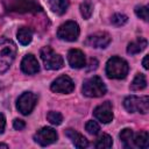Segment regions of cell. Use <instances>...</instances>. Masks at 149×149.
I'll use <instances>...</instances> for the list:
<instances>
[{"instance_id":"12","label":"cell","mask_w":149,"mask_h":149,"mask_svg":"<svg viewBox=\"0 0 149 149\" xmlns=\"http://www.w3.org/2000/svg\"><path fill=\"white\" fill-rule=\"evenodd\" d=\"M94 116L102 123H108L113 120V107L109 101H105L97 106L93 111Z\"/></svg>"},{"instance_id":"29","label":"cell","mask_w":149,"mask_h":149,"mask_svg":"<svg viewBox=\"0 0 149 149\" xmlns=\"http://www.w3.org/2000/svg\"><path fill=\"white\" fill-rule=\"evenodd\" d=\"M97 68H98V61L95 58H91L90 63H88V68L86 70L87 71H92V70H95Z\"/></svg>"},{"instance_id":"27","label":"cell","mask_w":149,"mask_h":149,"mask_svg":"<svg viewBox=\"0 0 149 149\" xmlns=\"http://www.w3.org/2000/svg\"><path fill=\"white\" fill-rule=\"evenodd\" d=\"M135 14L143 21H148V7L147 6H136Z\"/></svg>"},{"instance_id":"30","label":"cell","mask_w":149,"mask_h":149,"mask_svg":"<svg viewBox=\"0 0 149 149\" xmlns=\"http://www.w3.org/2000/svg\"><path fill=\"white\" fill-rule=\"evenodd\" d=\"M5 126H6V119H5L3 114L0 113V134L3 133V130H5Z\"/></svg>"},{"instance_id":"17","label":"cell","mask_w":149,"mask_h":149,"mask_svg":"<svg viewBox=\"0 0 149 149\" xmlns=\"http://www.w3.org/2000/svg\"><path fill=\"white\" fill-rule=\"evenodd\" d=\"M16 37L22 45H28L33 40V31L28 27H21L16 33Z\"/></svg>"},{"instance_id":"6","label":"cell","mask_w":149,"mask_h":149,"mask_svg":"<svg viewBox=\"0 0 149 149\" xmlns=\"http://www.w3.org/2000/svg\"><path fill=\"white\" fill-rule=\"evenodd\" d=\"M79 26L77 22L74 21H66L65 23L61 24L58 30H57V36L61 40L64 41H69V42H73L78 38L79 36Z\"/></svg>"},{"instance_id":"18","label":"cell","mask_w":149,"mask_h":149,"mask_svg":"<svg viewBox=\"0 0 149 149\" xmlns=\"http://www.w3.org/2000/svg\"><path fill=\"white\" fill-rule=\"evenodd\" d=\"M49 6L54 13L62 15L69 7V0H49Z\"/></svg>"},{"instance_id":"31","label":"cell","mask_w":149,"mask_h":149,"mask_svg":"<svg viewBox=\"0 0 149 149\" xmlns=\"http://www.w3.org/2000/svg\"><path fill=\"white\" fill-rule=\"evenodd\" d=\"M148 55L147 56H144V58H143V61H142V64H143V68L146 69V70H148L149 69V66H148Z\"/></svg>"},{"instance_id":"24","label":"cell","mask_w":149,"mask_h":149,"mask_svg":"<svg viewBox=\"0 0 149 149\" xmlns=\"http://www.w3.org/2000/svg\"><path fill=\"white\" fill-rule=\"evenodd\" d=\"M47 119L50 123L52 125H61L62 121H63V116L59 112H55V111H50L48 114H47Z\"/></svg>"},{"instance_id":"21","label":"cell","mask_w":149,"mask_h":149,"mask_svg":"<svg viewBox=\"0 0 149 149\" xmlns=\"http://www.w3.org/2000/svg\"><path fill=\"white\" fill-rule=\"evenodd\" d=\"M113 144V141H112V137L107 134H102L101 136H99V139L95 141L94 143V147L97 149H107V148H111Z\"/></svg>"},{"instance_id":"26","label":"cell","mask_w":149,"mask_h":149,"mask_svg":"<svg viewBox=\"0 0 149 149\" xmlns=\"http://www.w3.org/2000/svg\"><path fill=\"white\" fill-rule=\"evenodd\" d=\"M85 129L87 130V133H90V134H92V135H95V134L99 133L100 127H99V125H98L95 121L88 120V121L86 122V125H85Z\"/></svg>"},{"instance_id":"13","label":"cell","mask_w":149,"mask_h":149,"mask_svg":"<svg viewBox=\"0 0 149 149\" xmlns=\"http://www.w3.org/2000/svg\"><path fill=\"white\" fill-rule=\"evenodd\" d=\"M21 70H22V72H24L27 74H34L40 71L38 62L34 55L28 54L23 57V59L21 62Z\"/></svg>"},{"instance_id":"7","label":"cell","mask_w":149,"mask_h":149,"mask_svg":"<svg viewBox=\"0 0 149 149\" xmlns=\"http://www.w3.org/2000/svg\"><path fill=\"white\" fill-rule=\"evenodd\" d=\"M36 104H37V95L33 92H24L19 97L16 107L20 113H22L23 115H28L33 112Z\"/></svg>"},{"instance_id":"10","label":"cell","mask_w":149,"mask_h":149,"mask_svg":"<svg viewBox=\"0 0 149 149\" xmlns=\"http://www.w3.org/2000/svg\"><path fill=\"white\" fill-rule=\"evenodd\" d=\"M111 36L106 31H98L88 35L85 40V44L91 48H106L111 43Z\"/></svg>"},{"instance_id":"32","label":"cell","mask_w":149,"mask_h":149,"mask_svg":"<svg viewBox=\"0 0 149 149\" xmlns=\"http://www.w3.org/2000/svg\"><path fill=\"white\" fill-rule=\"evenodd\" d=\"M0 147H2V148H8V146H6V144H0Z\"/></svg>"},{"instance_id":"8","label":"cell","mask_w":149,"mask_h":149,"mask_svg":"<svg viewBox=\"0 0 149 149\" xmlns=\"http://www.w3.org/2000/svg\"><path fill=\"white\" fill-rule=\"evenodd\" d=\"M8 9L16 13H30L41 10V6L36 2V0H12Z\"/></svg>"},{"instance_id":"1","label":"cell","mask_w":149,"mask_h":149,"mask_svg":"<svg viewBox=\"0 0 149 149\" xmlns=\"http://www.w3.org/2000/svg\"><path fill=\"white\" fill-rule=\"evenodd\" d=\"M16 55V45L6 37H0V73L6 72Z\"/></svg>"},{"instance_id":"25","label":"cell","mask_w":149,"mask_h":149,"mask_svg":"<svg viewBox=\"0 0 149 149\" xmlns=\"http://www.w3.org/2000/svg\"><path fill=\"white\" fill-rule=\"evenodd\" d=\"M127 21H128V17H127L125 14H121V13H116V14L112 15V17H111L112 24H114V26H116V27L123 26Z\"/></svg>"},{"instance_id":"23","label":"cell","mask_w":149,"mask_h":149,"mask_svg":"<svg viewBox=\"0 0 149 149\" xmlns=\"http://www.w3.org/2000/svg\"><path fill=\"white\" fill-rule=\"evenodd\" d=\"M80 13H81L83 17L86 19V20L91 17V15L93 13V6H92L91 1L86 0V1L81 2V5H80Z\"/></svg>"},{"instance_id":"22","label":"cell","mask_w":149,"mask_h":149,"mask_svg":"<svg viewBox=\"0 0 149 149\" xmlns=\"http://www.w3.org/2000/svg\"><path fill=\"white\" fill-rule=\"evenodd\" d=\"M133 130L130 128H125L120 133V140L123 143L126 148H132V142H133Z\"/></svg>"},{"instance_id":"16","label":"cell","mask_w":149,"mask_h":149,"mask_svg":"<svg viewBox=\"0 0 149 149\" xmlns=\"http://www.w3.org/2000/svg\"><path fill=\"white\" fill-rule=\"evenodd\" d=\"M147 44H148V42H147L146 38L139 37L136 41L130 42V43L128 44V47H127V52H128L129 55L139 54V52H141L142 50H144V49L147 48Z\"/></svg>"},{"instance_id":"19","label":"cell","mask_w":149,"mask_h":149,"mask_svg":"<svg viewBox=\"0 0 149 149\" xmlns=\"http://www.w3.org/2000/svg\"><path fill=\"white\" fill-rule=\"evenodd\" d=\"M134 141V144L139 148H143V149H147L149 147V135H148V132L143 130V132H140L135 135V137L133 139Z\"/></svg>"},{"instance_id":"3","label":"cell","mask_w":149,"mask_h":149,"mask_svg":"<svg viewBox=\"0 0 149 149\" xmlns=\"http://www.w3.org/2000/svg\"><path fill=\"white\" fill-rule=\"evenodd\" d=\"M81 91L86 97L98 98V97H102L106 93V86L100 77L93 76L84 81Z\"/></svg>"},{"instance_id":"2","label":"cell","mask_w":149,"mask_h":149,"mask_svg":"<svg viewBox=\"0 0 149 149\" xmlns=\"http://www.w3.org/2000/svg\"><path fill=\"white\" fill-rule=\"evenodd\" d=\"M128 63L118 56L111 57L106 63V74L111 79H122L128 74Z\"/></svg>"},{"instance_id":"9","label":"cell","mask_w":149,"mask_h":149,"mask_svg":"<svg viewBox=\"0 0 149 149\" xmlns=\"http://www.w3.org/2000/svg\"><path fill=\"white\" fill-rule=\"evenodd\" d=\"M57 137H58V135H57L56 130L51 127H43V128L38 129L36 132V134L34 135L35 142H37L42 147H45V146H49V144L56 142Z\"/></svg>"},{"instance_id":"15","label":"cell","mask_w":149,"mask_h":149,"mask_svg":"<svg viewBox=\"0 0 149 149\" xmlns=\"http://www.w3.org/2000/svg\"><path fill=\"white\" fill-rule=\"evenodd\" d=\"M65 135L72 141V143L76 148H86L88 146V141L86 140V137L83 136L81 134H79L78 132H76L74 129H70V128L66 129Z\"/></svg>"},{"instance_id":"5","label":"cell","mask_w":149,"mask_h":149,"mask_svg":"<svg viewBox=\"0 0 149 149\" xmlns=\"http://www.w3.org/2000/svg\"><path fill=\"white\" fill-rule=\"evenodd\" d=\"M125 108L130 113H142L147 114L149 111V98L148 95L144 97H136V95H129L123 100Z\"/></svg>"},{"instance_id":"11","label":"cell","mask_w":149,"mask_h":149,"mask_svg":"<svg viewBox=\"0 0 149 149\" xmlns=\"http://www.w3.org/2000/svg\"><path fill=\"white\" fill-rule=\"evenodd\" d=\"M50 88L56 93H71L74 90V84L69 76L63 74L52 81Z\"/></svg>"},{"instance_id":"20","label":"cell","mask_w":149,"mask_h":149,"mask_svg":"<svg viewBox=\"0 0 149 149\" xmlns=\"http://www.w3.org/2000/svg\"><path fill=\"white\" fill-rule=\"evenodd\" d=\"M147 86V79H146V76L142 74V73H137L135 76V78L133 79L129 88L132 91H141L143 88H146Z\"/></svg>"},{"instance_id":"14","label":"cell","mask_w":149,"mask_h":149,"mask_svg":"<svg viewBox=\"0 0 149 149\" xmlns=\"http://www.w3.org/2000/svg\"><path fill=\"white\" fill-rule=\"evenodd\" d=\"M68 61L71 68L80 69L85 66V55L79 49H71L68 52Z\"/></svg>"},{"instance_id":"28","label":"cell","mask_w":149,"mask_h":149,"mask_svg":"<svg viewBox=\"0 0 149 149\" xmlns=\"http://www.w3.org/2000/svg\"><path fill=\"white\" fill-rule=\"evenodd\" d=\"M13 127H14L16 130H22V129L26 127V123H24V121L21 120V119H15V120L13 121Z\"/></svg>"},{"instance_id":"4","label":"cell","mask_w":149,"mask_h":149,"mask_svg":"<svg viewBox=\"0 0 149 149\" xmlns=\"http://www.w3.org/2000/svg\"><path fill=\"white\" fill-rule=\"evenodd\" d=\"M41 58L44 63L45 69L48 70H59L63 68L64 61L63 57L58 54H56L50 47H43L40 51Z\"/></svg>"}]
</instances>
